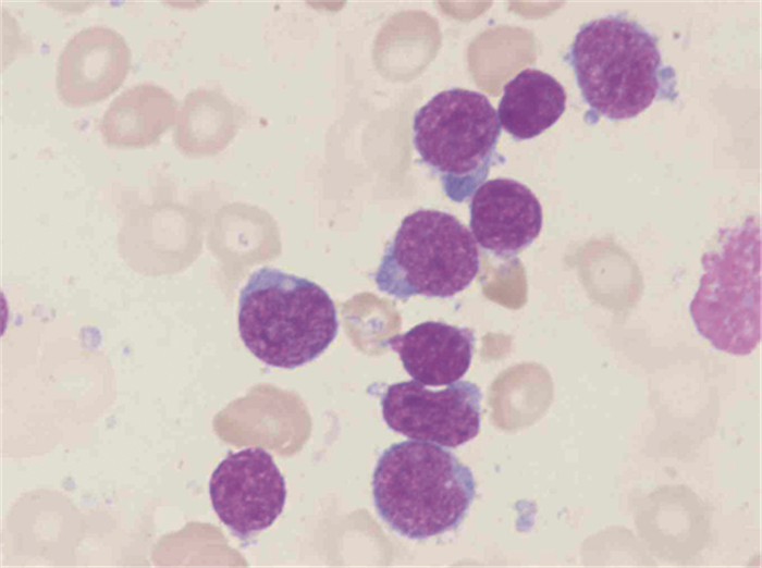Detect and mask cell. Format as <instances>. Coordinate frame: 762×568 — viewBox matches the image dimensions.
<instances>
[{"label":"cell","mask_w":762,"mask_h":568,"mask_svg":"<svg viewBox=\"0 0 762 568\" xmlns=\"http://www.w3.org/2000/svg\"><path fill=\"white\" fill-rule=\"evenodd\" d=\"M130 70V48L115 29L95 25L75 33L57 65V90L70 107L99 102L115 91Z\"/></svg>","instance_id":"cell-9"},{"label":"cell","mask_w":762,"mask_h":568,"mask_svg":"<svg viewBox=\"0 0 762 568\" xmlns=\"http://www.w3.org/2000/svg\"><path fill=\"white\" fill-rule=\"evenodd\" d=\"M481 398L478 385L468 381L441 391L416 381L398 382L389 385L381 398L382 416L400 434L454 448L477 436Z\"/></svg>","instance_id":"cell-7"},{"label":"cell","mask_w":762,"mask_h":568,"mask_svg":"<svg viewBox=\"0 0 762 568\" xmlns=\"http://www.w3.org/2000/svg\"><path fill=\"white\" fill-rule=\"evenodd\" d=\"M175 102L162 87L139 83L118 95L99 123L103 141L113 147L142 148L155 144L172 124Z\"/></svg>","instance_id":"cell-12"},{"label":"cell","mask_w":762,"mask_h":568,"mask_svg":"<svg viewBox=\"0 0 762 568\" xmlns=\"http://www.w3.org/2000/svg\"><path fill=\"white\" fill-rule=\"evenodd\" d=\"M232 113L213 94L188 97L176 127L175 140L186 150L198 151L222 145L232 131Z\"/></svg>","instance_id":"cell-14"},{"label":"cell","mask_w":762,"mask_h":568,"mask_svg":"<svg viewBox=\"0 0 762 568\" xmlns=\"http://www.w3.org/2000/svg\"><path fill=\"white\" fill-rule=\"evenodd\" d=\"M566 91L552 75L525 69L504 86L500 125L515 140L531 139L554 125L566 108Z\"/></svg>","instance_id":"cell-13"},{"label":"cell","mask_w":762,"mask_h":568,"mask_svg":"<svg viewBox=\"0 0 762 568\" xmlns=\"http://www.w3.org/2000/svg\"><path fill=\"white\" fill-rule=\"evenodd\" d=\"M414 381L429 386L450 385L468 371L475 345L470 329L427 321L386 339Z\"/></svg>","instance_id":"cell-11"},{"label":"cell","mask_w":762,"mask_h":568,"mask_svg":"<svg viewBox=\"0 0 762 568\" xmlns=\"http://www.w3.org/2000/svg\"><path fill=\"white\" fill-rule=\"evenodd\" d=\"M500 135L497 113L489 99L456 87L433 96L413 121V143L421 162L455 202L469 199L499 162Z\"/></svg>","instance_id":"cell-5"},{"label":"cell","mask_w":762,"mask_h":568,"mask_svg":"<svg viewBox=\"0 0 762 568\" xmlns=\"http://www.w3.org/2000/svg\"><path fill=\"white\" fill-rule=\"evenodd\" d=\"M475 493L471 470L453 453L422 441L391 445L378 459L372 477L378 515L411 540L456 529Z\"/></svg>","instance_id":"cell-2"},{"label":"cell","mask_w":762,"mask_h":568,"mask_svg":"<svg viewBox=\"0 0 762 568\" xmlns=\"http://www.w3.org/2000/svg\"><path fill=\"white\" fill-rule=\"evenodd\" d=\"M475 240L497 258L509 259L529 247L542 229V207L536 195L512 178L481 184L469 206Z\"/></svg>","instance_id":"cell-10"},{"label":"cell","mask_w":762,"mask_h":568,"mask_svg":"<svg viewBox=\"0 0 762 568\" xmlns=\"http://www.w3.org/2000/svg\"><path fill=\"white\" fill-rule=\"evenodd\" d=\"M563 60L589 108V124L631 119L654 100L677 96L676 73L663 64L657 37L624 14L585 23Z\"/></svg>","instance_id":"cell-1"},{"label":"cell","mask_w":762,"mask_h":568,"mask_svg":"<svg viewBox=\"0 0 762 568\" xmlns=\"http://www.w3.org/2000/svg\"><path fill=\"white\" fill-rule=\"evenodd\" d=\"M479 251L454 215L420 209L406 215L374 273L378 289L394 298H448L466 289L479 270Z\"/></svg>","instance_id":"cell-6"},{"label":"cell","mask_w":762,"mask_h":568,"mask_svg":"<svg viewBox=\"0 0 762 568\" xmlns=\"http://www.w3.org/2000/svg\"><path fill=\"white\" fill-rule=\"evenodd\" d=\"M209 494L219 519L245 539L272 526L283 510L286 487L271 455L260 447H247L217 466Z\"/></svg>","instance_id":"cell-8"},{"label":"cell","mask_w":762,"mask_h":568,"mask_svg":"<svg viewBox=\"0 0 762 568\" xmlns=\"http://www.w3.org/2000/svg\"><path fill=\"white\" fill-rule=\"evenodd\" d=\"M701 257L702 274L689 313L697 332L717 350L751 354L761 341V230L754 217L722 229Z\"/></svg>","instance_id":"cell-4"},{"label":"cell","mask_w":762,"mask_h":568,"mask_svg":"<svg viewBox=\"0 0 762 568\" xmlns=\"http://www.w3.org/2000/svg\"><path fill=\"white\" fill-rule=\"evenodd\" d=\"M238 330L256 358L272 367L295 369L329 347L339 322L333 300L318 284L263 267L241 291Z\"/></svg>","instance_id":"cell-3"}]
</instances>
